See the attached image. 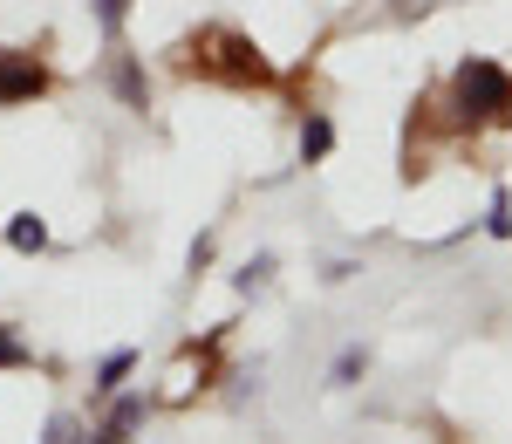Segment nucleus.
Instances as JSON below:
<instances>
[{
	"mask_svg": "<svg viewBox=\"0 0 512 444\" xmlns=\"http://www.w3.org/2000/svg\"><path fill=\"white\" fill-rule=\"evenodd\" d=\"M123 14H130V0H96V21H103V35H117Z\"/></svg>",
	"mask_w": 512,
	"mask_h": 444,
	"instance_id": "obj_13",
	"label": "nucleus"
},
{
	"mask_svg": "<svg viewBox=\"0 0 512 444\" xmlns=\"http://www.w3.org/2000/svg\"><path fill=\"white\" fill-rule=\"evenodd\" d=\"M178 76H205V82H226V89H267L274 82V62L260 55V41L226 28V21H205L171 48Z\"/></svg>",
	"mask_w": 512,
	"mask_h": 444,
	"instance_id": "obj_1",
	"label": "nucleus"
},
{
	"mask_svg": "<svg viewBox=\"0 0 512 444\" xmlns=\"http://www.w3.org/2000/svg\"><path fill=\"white\" fill-rule=\"evenodd\" d=\"M130 369H137V356H130V349H117L110 363L96 369V397H117V383H123V376H130Z\"/></svg>",
	"mask_w": 512,
	"mask_h": 444,
	"instance_id": "obj_8",
	"label": "nucleus"
},
{
	"mask_svg": "<svg viewBox=\"0 0 512 444\" xmlns=\"http://www.w3.org/2000/svg\"><path fill=\"white\" fill-rule=\"evenodd\" d=\"M7 246H14V253H41V246H48V226H41L35 212H14V219H7Z\"/></svg>",
	"mask_w": 512,
	"mask_h": 444,
	"instance_id": "obj_6",
	"label": "nucleus"
},
{
	"mask_svg": "<svg viewBox=\"0 0 512 444\" xmlns=\"http://www.w3.org/2000/svg\"><path fill=\"white\" fill-rule=\"evenodd\" d=\"M41 89H48V62L28 55V48H0V110L35 103Z\"/></svg>",
	"mask_w": 512,
	"mask_h": 444,
	"instance_id": "obj_3",
	"label": "nucleus"
},
{
	"mask_svg": "<svg viewBox=\"0 0 512 444\" xmlns=\"http://www.w3.org/2000/svg\"><path fill=\"white\" fill-rule=\"evenodd\" d=\"M144 424V397H117V410L103 417V431H96V444H130V431Z\"/></svg>",
	"mask_w": 512,
	"mask_h": 444,
	"instance_id": "obj_4",
	"label": "nucleus"
},
{
	"mask_svg": "<svg viewBox=\"0 0 512 444\" xmlns=\"http://www.w3.org/2000/svg\"><path fill=\"white\" fill-rule=\"evenodd\" d=\"M267 274H274V253H253V260L239 267V294H253V287H267Z\"/></svg>",
	"mask_w": 512,
	"mask_h": 444,
	"instance_id": "obj_10",
	"label": "nucleus"
},
{
	"mask_svg": "<svg viewBox=\"0 0 512 444\" xmlns=\"http://www.w3.org/2000/svg\"><path fill=\"white\" fill-rule=\"evenodd\" d=\"M28 363H35V349H28V342H21L14 328L0 322V369H28Z\"/></svg>",
	"mask_w": 512,
	"mask_h": 444,
	"instance_id": "obj_9",
	"label": "nucleus"
},
{
	"mask_svg": "<svg viewBox=\"0 0 512 444\" xmlns=\"http://www.w3.org/2000/svg\"><path fill=\"white\" fill-rule=\"evenodd\" d=\"M41 444H82V424L62 410V417H48V438H41Z\"/></svg>",
	"mask_w": 512,
	"mask_h": 444,
	"instance_id": "obj_12",
	"label": "nucleus"
},
{
	"mask_svg": "<svg viewBox=\"0 0 512 444\" xmlns=\"http://www.w3.org/2000/svg\"><path fill=\"white\" fill-rule=\"evenodd\" d=\"M451 110H458L465 130H478V123H512V76L492 55H465L458 76H451Z\"/></svg>",
	"mask_w": 512,
	"mask_h": 444,
	"instance_id": "obj_2",
	"label": "nucleus"
},
{
	"mask_svg": "<svg viewBox=\"0 0 512 444\" xmlns=\"http://www.w3.org/2000/svg\"><path fill=\"white\" fill-rule=\"evenodd\" d=\"M328 151H335V123L321 110H308V123H301V164H321Z\"/></svg>",
	"mask_w": 512,
	"mask_h": 444,
	"instance_id": "obj_5",
	"label": "nucleus"
},
{
	"mask_svg": "<svg viewBox=\"0 0 512 444\" xmlns=\"http://www.w3.org/2000/svg\"><path fill=\"white\" fill-rule=\"evenodd\" d=\"M485 233H492V240H512V199H506V192L492 199V219H485Z\"/></svg>",
	"mask_w": 512,
	"mask_h": 444,
	"instance_id": "obj_11",
	"label": "nucleus"
},
{
	"mask_svg": "<svg viewBox=\"0 0 512 444\" xmlns=\"http://www.w3.org/2000/svg\"><path fill=\"white\" fill-rule=\"evenodd\" d=\"M117 96H123V110H144V103H151V82H144V69H137L130 55L117 62Z\"/></svg>",
	"mask_w": 512,
	"mask_h": 444,
	"instance_id": "obj_7",
	"label": "nucleus"
},
{
	"mask_svg": "<svg viewBox=\"0 0 512 444\" xmlns=\"http://www.w3.org/2000/svg\"><path fill=\"white\" fill-rule=\"evenodd\" d=\"M362 363H369L362 349H342V356H335V383H355V376H362Z\"/></svg>",
	"mask_w": 512,
	"mask_h": 444,
	"instance_id": "obj_14",
	"label": "nucleus"
}]
</instances>
